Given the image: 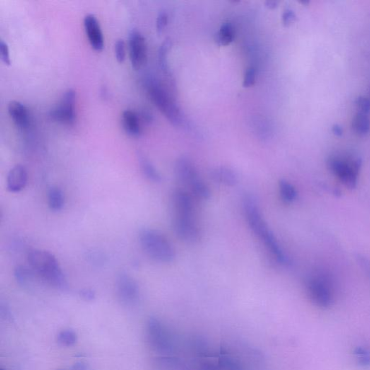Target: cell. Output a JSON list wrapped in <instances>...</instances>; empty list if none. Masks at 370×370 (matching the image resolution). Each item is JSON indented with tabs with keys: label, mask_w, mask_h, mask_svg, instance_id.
Masks as SVG:
<instances>
[{
	"label": "cell",
	"mask_w": 370,
	"mask_h": 370,
	"mask_svg": "<svg viewBox=\"0 0 370 370\" xmlns=\"http://www.w3.org/2000/svg\"><path fill=\"white\" fill-rule=\"evenodd\" d=\"M58 370H63V369H58Z\"/></svg>",
	"instance_id": "obj_41"
},
{
	"label": "cell",
	"mask_w": 370,
	"mask_h": 370,
	"mask_svg": "<svg viewBox=\"0 0 370 370\" xmlns=\"http://www.w3.org/2000/svg\"><path fill=\"white\" fill-rule=\"evenodd\" d=\"M148 90L152 101L168 120L174 126H181L183 123L181 111L162 84L156 79H150Z\"/></svg>",
	"instance_id": "obj_4"
},
{
	"label": "cell",
	"mask_w": 370,
	"mask_h": 370,
	"mask_svg": "<svg viewBox=\"0 0 370 370\" xmlns=\"http://www.w3.org/2000/svg\"><path fill=\"white\" fill-rule=\"evenodd\" d=\"M352 128L355 133L359 135H366L370 131V119L367 114L356 113L353 118Z\"/></svg>",
	"instance_id": "obj_20"
},
{
	"label": "cell",
	"mask_w": 370,
	"mask_h": 370,
	"mask_svg": "<svg viewBox=\"0 0 370 370\" xmlns=\"http://www.w3.org/2000/svg\"><path fill=\"white\" fill-rule=\"evenodd\" d=\"M296 20V15L295 13L292 10L288 9L284 11L282 15L283 23L285 25H289L294 23Z\"/></svg>",
	"instance_id": "obj_34"
},
{
	"label": "cell",
	"mask_w": 370,
	"mask_h": 370,
	"mask_svg": "<svg viewBox=\"0 0 370 370\" xmlns=\"http://www.w3.org/2000/svg\"><path fill=\"white\" fill-rule=\"evenodd\" d=\"M57 341L61 345L70 347L76 344L78 335L73 330H61L57 335Z\"/></svg>",
	"instance_id": "obj_26"
},
{
	"label": "cell",
	"mask_w": 370,
	"mask_h": 370,
	"mask_svg": "<svg viewBox=\"0 0 370 370\" xmlns=\"http://www.w3.org/2000/svg\"><path fill=\"white\" fill-rule=\"evenodd\" d=\"M28 173L23 166L18 164L12 168L8 173L7 188L11 193H19L26 187Z\"/></svg>",
	"instance_id": "obj_14"
},
{
	"label": "cell",
	"mask_w": 370,
	"mask_h": 370,
	"mask_svg": "<svg viewBox=\"0 0 370 370\" xmlns=\"http://www.w3.org/2000/svg\"><path fill=\"white\" fill-rule=\"evenodd\" d=\"M116 288L121 302L132 305L138 301L140 296V289L137 282L128 274L122 272L117 275Z\"/></svg>",
	"instance_id": "obj_12"
},
{
	"label": "cell",
	"mask_w": 370,
	"mask_h": 370,
	"mask_svg": "<svg viewBox=\"0 0 370 370\" xmlns=\"http://www.w3.org/2000/svg\"><path fill=\"white\" fill-rule=\"evenodd\" d=\"M265 5H266L267 8H270V9H274V8H276L278 3L274 1H268L266 2Z\"/></svg>",
	"instance_id": "obj_39"
},
{
	"label": "cell",
	"mask_w": 370,
	"mask_h": 370,
	"mask_svg": "<svg viewBox=\"0 0 370 370\" xmlns=\"http://www.w3.org/2000/svg\"><path fill=\"white\" fill-rule=\"evenodd\" d=\"M355 354L359 362L364 365L370 364V352L364 348H357L355 351Z\"/></svg>",
	"instance_id": "obj_29"
},
{
	"label": "cell",
	"mask_w": 370,
	"mask_h": 370,
	"mask_svg": "<svg viewBox=\"0 0 370 370\" xmlns=\"http://www.w3.org/2000/svg\"><path fill=\"white\" fill-rule=\"evenodd\" d=\"M243 208L250 229L255 235L261 239L267 249L280 264H288L289 260L279 245L277 239L260 212L256 200L251 195H246L243 199Z\"/></svg>",
	"instance_id": "obj_1"
},
{
	"label": "cell",
	"mask_w": 370,
	"mask_h": 370,
	"mask_svg": "<svg viewBox=\"0 0 370 370\" xmlns=\"http://www.w3.org/2000/svg\"><path fill=\"white\" fill-rule=\"evenodd\" d=\"M28 261L30 268L49 285L61 290L68 289L66 277L54 255L45 250H33L29 252Z\"/></svg>",
	"instance_id": "obj_2"
},
{
	"label": "cell",
	"mask_w": 370,
	"mask_h": 370,
	"mask_svg": "<svg viewBox=\"0 0 370 370\" xmlns=\"http://www.w3.org/2000/svg\"><path fill=\"white\" fill-rule=\"evenodd\" d=\"M121 125L128 135L138 137L142 132L140 118L135 111L126 110L121 115Z\"/></svg>",
	"instance_id": "obj_17"
},
{
	"label": "cell",
	"mask_w": 370,
	"mask_h": 370,
	"mask_svg": "<svg viewBox=\"0 0 370 370\" xmlns=\"http://www.w3.org/2000/svg\"><path fill=\"white\" fill-rule=\"evenodd\" d=\"M281 196L286 203H292L297 196L296 188L290 182L282 179L279 183Z\"/></svg>",
	"instance_id": "obj_23"
},
{
	"label": "cell",
	"mask_w": 370,
	"mask_h": 370,
	"mask_svg": "<svg viewBox=\"0 0 370 370\" xmlns=\"http://www.w3.org/2000/svg\"><path fill=\"white\" fill-rule=\"evenodd\" d=\"M48 204L51 210L59 211L65 205V195L60 188L52 187L48 193Z\"/></svg>",
	"instance_id": "obj_19"
},
{
	"label": "cell",
	"mask_w": 370,
	"mask_h": 370,
	"mask_svg": "<svg viewBox=\"0 0 370 370\" xmlns=\"http://www.w3.org/2000/svg\"><path fill=\"white\" fill-rule=\"evenodd\" d=\"M234 30L230 23H225L221 27L215 36V42L220 46L229 45L234 41Z\"/></svg>",
	"instance_id": "obj_21"
},
{
	"label": "cell",
	"mask_w": 370,
	"mask_h": 370,
	"mask_svg": "<svg viewBox=\"0 0 370 370\" xmlns=\"http://www.w3.org/2000/svg\"><path fill=\"white\" fill-rule=\"evenodd\" d=\"M173 227L176 235L183 241L195 243L200 239L201 234L195 214L174 213Z\"/></svg>",
	"instance_id": "obj_9"
},
{
	"label": "cell",
	"mask_w": 370,
	"mask_h": 370,
	"mask_svg": "<svg viewBox=\"0 0 370 370\" xmlns=\"http://www.w3.org/2000/svg\"><path fill=\"white\" fill-rule=\"evenodd\" d=\"M330 171L348 188L354 189L357 185L361 162L356 158L332 156L327 162Z\"/></svg>",
	"instance_id": "obj_6"
},
{
	"label": "cell",
	"mask_w": 370,
	"mask_h": 370,
	"mask_svg": "<svg viewBox=\"0 0 370 370\" xmlns=\"http://www.w3.org/2000/svg\"><path fill=\"white\" fill-rule=\"evenodd\" d=\"M70 370H88V366L83 362L75 363Z\"/></svg>",
	"instance_id": "obj_37"
},
{
	"label": "cell",
	"mask_w": 370,
	"mask_h": 370,
	"mask_svg": "<svg viewBox=\"0 0 370 370\" xmlns=\"http://www.w3.org/2000/svg\"><path fill=\"white\" fill-rule=\"evenodd\" d=\"M35 275L37 274L32 268H28L26 267L18 266L15 270V278L17 282L24 287L28 285L29 282L35 278Z\"/></svg>",
	"instance_id": "obj_24"
},
{
	"label": "cell",
	"mask_w": 370,
	"mask_h": 370,
	"mask_svg": "<svg viewBox=\"0 0 370 370\" xmlns=\"http://www.w3.org/2000/svg\"><path fill=\"white\" fill-rule=\"evenodd\" d=\"M8 113L17 127L25 129L30 124V114L27 107L18 101H12L8 104Z\"/></svg>",
	"instance_id": "obj_15"
},
{
	"label": "cell",
	"mask_w": 370,
	"mask_h": 370,
	"mask_svg": "<svg viewBox=\"0 0 370 370\" xmlns=\"http://www.w3.org/2000/svg\"><path fill=\"white\" fill-rule=\"evenodd\" d=\"M171 47L170 39H167L160 46L159 50V63L163 73L167 75H170V69L168 64L167 56Z\"/></svg>",
	"instance_id": "obj_22"
},
{
	"label": "cell",
	"mask_w": 370,
	"mask_h": 370,
	"mask_svg": "<svg viewBox=\"0 0 370 370\" xmlns=\"http://www.w3.org/2000/svg\"><path fill=\"white\" fill-rule=\"evenodd\" d=\"M140 245L150 258L161 263H171L176 257L175 250L167 238L154 229H143L139 234Z\"/></svg>",
	"instance_id": "obj_3"
},
{
	"label": "cell",
	"mask_w": 370,
	"mask_h": 370,
	"mask_svg": "<svg viewBox=\"0 0 370 370\" xmlns=\"http://www.w3.org/2000/svg\"><path fill=\"white\" fill-rule=\"evenodd\" d=\"M1 370H5L4 369H1Z\"/></svg>",
	"instance_id": "obj_40"
},
{
	"label": "cell",
	"mask_w": 370,
	"mask_h": 370,
	"mask_svg": "<svg viewBox=\"0 0 370 370\" xmlns=\"http://www.w3.org/2000/svg\"><path fill=\"white\" fill-rule=\"evenodd\" d=\"M332 132H333L334 134L337 135V136H342L343 133H344V130H343V128L340 125H334L332 127Z\"/></svg>",
	"instance_id": "obj_38"
},
{
	"label": "cell",
	"mask_w": 370,
	"mask_h": 370,
	"mask_svg": "<svg viewBox=\"0 0 370 370\" xmlns=\"http://www.w3.org/2000/svg\"><path fill=\"white\" fill-rule=\"evenodd\" d=\"M130 59L135 70H140L147 61V44L143 34L137 30L130 32L128 37Z\"/></svg>",
	"instance_id": "obj_11"
},
{
	"label": "cell",
	"mask_w": 370,
	"mask_h": 370,
	"mask_svg": "<svg viewBox=\"0 0 370 370\" xmlns=\"http://www.w3.org/2000/svg\"><path fill=\"white\" fill-rule=\"evenodd\" d=\"M193 348L198 355L206 356V354H208V345L202 338L195 339L193 342Z\"/></svg>",
	"instance_id": "obj_28"
},
{
	"label": "cell",
	"mask_w": 370,
	"mask_h": 370,
	"mask_svg": "<svg viewBox=\"0 0 370 370\" xmlns=\"http://www.w3.org/2000/svg\"><path fill=\"white\" fill-rule=\"evenodd\" d=\"M84 28L92 49L102 51L104 47V35L97 17L92 14L87 15L84 18Z\"/></svg>",
	"instance_id": "obj_13"
},
{
	"label": "cell",
	"mask_w": 370,
	"mask_h": 370,
	"mask_svg": "<svg viewBox=\"0 0 370 370\" xmlns=\"http://www.w3.org/2000/svg\"><path fill=\"white\" fill-rule=\"evenodd\" d=\"M210 176L215 182L228 187L235 186L239 181V177L235 171L227 167L215 168L212 170Z\"/></svg>",
	"instance_id": "obj_16"
},
{
	"label": "cell",
	"mask_w": 370,
	"mask_h": 370,
	"mask_svg": "<svg viewBox=\"0 0 370 370\" xmlns=\"http://www.w3.org/2000/svg\"><path fill=\"white\" fill-rule=\"evenodd\" d=\"M356 107L359 109V112L367 114L370 111V100L367 98L360 97L356 100Z\"/></svg>",
	"instance_id": "obj_31"
},
{
	"label": "cell",
	"mask_w": 370,
	"mask_h": 370,
	"mask_svg": "<svg viewBox=\"0 0 370 370\" xmlns=\"http://www.w3.org/2000/svg\"><path fill=\"white\" fill-rule=\"evenodd\" d=\"M175 172L178 179L189 187L195 197L203 200L210 198V191L208 185L200 179L196 168L188 158L182 157L176 161Z\"/></svg>",
	"instance_id": "obj_5"
},
{
	"label": "cell",
	"mask_w": 370,
	"mask_h": 370,
	"mask_svg": "<svg viewBox=\"0 0 370 370\" xmlns=\"http://www.w3.org/2000/svg\"><path fill=\"white\" fill-rule=\"evenodd\" d=\"M0 53H1L2 61L5 65H10L11 59H10L9 47L7 43L3 40L0 41Z\"/></svg>",
	"instance_id": "obj_32"
},
{
	"label": "cell",
	"mask_w": 370,
	"mask_h": 370,
	"mask_svg": "<svg viewBox=\"0 0 370 370\" xmlns=\"http://www.w3.org/2000/svg\"><path fill=\"white\" fill-rule=\"evenodd\" d=\"M306 291L310 300L319 307L328 308L333 303L331 287L323 277L311 278L306 283Z\"/></svg>",
	"instance_id": "obj_8"
},
{
	"label": "cell",
	"mask_w": 370,
	"mask_h": 370,
	"mask_svg": "<svg viewBox=\"0 0 370 370\" xmlns=\"http://www.w3.org/2000/svg\"><path fill=\"white\" fill-rule=\"evenodd\" d=\"M168 23V15L166 12H161L157 20V32L161 34L164 32Z\"/></svg>",
	"instance_id": "obj_33"
},
{
	"label": "cell",
	"mask_w": 370,
	"mask_h": 370,
	"mask_svg": "<svg viewBox=\"0 0 370 370\" xmlns=\"http://www.w3.org/2000/svg\"><path fill=\"white\" fill-rule=\"evenodd\" d=\"M76 92L73 89L67 90L63 94L60 103L51 109L49 116L53 120L63 124L73 125L75 122V103Z\"/></svg>",
	"instance_id": "obj_10"
},
{
	"label": "cell",
	"mask_w": 370,
	"mask_h": 370,
	"mask_svg": "<svg viewBox=\"0 0 370 370\" xmlns=\"http://www.w3.org/2000/svg\"><path fill=\"white\" fill-rule=\"evenodd\" d=\"M200 370H220L219 369V366L215 365L213 363L210 362V361H205L200 366Z\"/></svg>",
	"instance_id": "obj_36"
},
{
	"label": "cell",
	"mask_w": 370,
	"mask_h": 370,
	"mask_svg": "<svg viewBox=\"0 0 370 370\" xmlns=\"http://www.w3.org/2000/svg\"><path fill=\"white\" fill-rule=\"evenodd\" d=\"M139 163H140V169L143 175L153 182H160L162 181V176L159 174V171L156 169L152 163L143 155H139Z\"/></svg>",
	"instance_id": "obj_18"
},
{
	"label": "cell",
	"mask_w": 370,
	"mask_h": 370,
	"mask_svg": "<svg viewBox=\"0 0 370 370\" xmlns=\"http://www.w3.org/2000/svg\"><path fill=\"white\" fill-rule=\"evenodd\" d=\"M147 338L150 347L160 353L172 351L173 342L170 333L162 322L157 318H149L146 325Z\"/></svg>",
	"instance_id": "obj_7"
},
{
	"label": "cell",
	"mask_w": 370,
	"mask_h": 370,
	"mask_svg": "<svg viewBox=\"0 0 370 370\" xmlns=\"http://www.w3.org/2000/svg\"><path fill=\"white\" fill-rule=\"evenodd\" d=\"M114 52L118 63H123L126 57V44L123 39H119L116 41L114 44Z\"/></svg>",
	"instance_id": "obj_27"
},
{
	"label": "cell",
	"mask_w": 370,
	"mask_h": 370,
	"mask_svg": "<svg viewBox=\"0 0 370 370\" xmlns=\"http://www.w3.org/2000/svg\"><path fill=\"white\" fill-rule=\"evenodd\" d=\"M80 295L85 301L94 300L96 297L95 292L91 289H84L83 290L80 291Z\"/></svg>",
	"instance_id": "obj_35"
},
{
	"label": "cell",
	"mask_w": 370,
	"mask_h": 370,
	"mask_svg": "<svg viewBox=\"0 0 370 370\" xmlns=\"http://www.w3.org/2000/svg\"><path fill=\"white\" fill-rule=\"evenodd\" d=\"M255 78H256V71H255V68H250L246 70L245 75H244L243 86L244 88H250V87L253 86L255 83Z\"/></svg>",
	"instance_id": "obj_30"
},
{
	"label": "cell",
	"mask_w": 370,
	"mask_h": 370,
	"mask_svg": "<svg viewBox=\"0 0 370 370\" xmlns=\"http://www.w3.org/2000/svg\"><path fill=\"white\" fill-rule=\"evenodd\" d=\"M218 364L220 370H243L239 361L230 356L222 355L219 358Z\"/></svg>",
	"instance_id": "obj_25"
}]
</instances>
